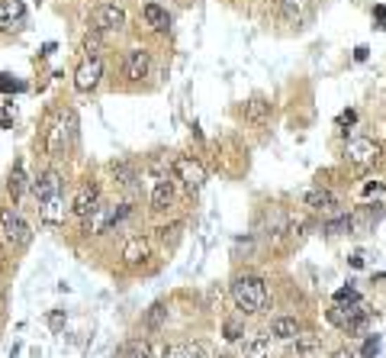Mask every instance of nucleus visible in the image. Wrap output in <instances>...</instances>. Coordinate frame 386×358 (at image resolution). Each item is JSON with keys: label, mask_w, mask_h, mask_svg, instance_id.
<instances>
[{"label": "nucleus", "mask_w": 386, "mask_h": 358, "mask_svg": "<svg viewBox=\"0 0 386 358\" xmlns=\"http://www.w3.org/2000/svg\"><path fill=\"white\" fill-rule=\"evenodd\" d=\"M232 300L242 313H261L267 310V284L257 275H242L232 281Z\"/></svg>", "instance_id": "f257e3e1"}, {"label": "nucleus", "mask_w": 386, "mask_h": 358, "mask_svg": "<svg viewBox=\"0 0 386 358\" xmlns=\"http://www.w3.org/2000/svg\"><path fill=\"white\" fill-rule=\"evenodd\" d=\"M171 168H174L177 181H181L190 194H193V191H200V187H203V184H206V168L200 165L197 159H190V155H177V159H174V165H171Z\"/></svg>", "instance_id": "f03ea898"}, {"label": "nucleus", "mask_w": 386, "mask_h": 358, "mask_svg": "<svg viewBox=\"0 0 386 358\" xmlns=\"http://www.w3.org/2000/svg\"><path fill=\"white\" fill-rule=\"evenodd\" d=\"M0 233L7 239V245H26L30 242V226L13 206H4L0 210Z\"/></svg>", "instance_id": "7ed1b4c3"}, {"label": "nucleus", "mask_w": 386, "mask_h": 358, "mask_svg": "<svg viewBox=\"0 0 386 358\" xmlns=\"http://www.w3.org/2000/svg\"><path fill=\"white\" fill-rule=\"evenodd\" d=\"M345 155H348L354 165H361V168H367V165H373V161H380V155H383V149H380V142H373V139H367V136H357V139H351L348 142V149H345Z\"/></svg>", "instance_id": "20e7f679"}, {"label": "nucleus", "mask_w": 386, "mask_h": 358, "mask_svg": "<svg viewBox=\"0 0 386 358\" xmlns=\"http://www.w3.org/2000/svg\"><path fill=\"white\" fill-rule=\"evenodd\" d=\"M26 26L23 0H0V32H20Z\"/></svg>", "instance_id": "39448f33"}, {"label": "nucleus", "mask_w": 386, "mask_h": 358, "mask_svg": "<svg viewBox=\"0 0 386 358\" xmlns=\"http://www.w3.org/2000/svg\"><path fill=\"white\" fill-rule=\"evenodd\" d=\"M100 78H103V61H100V55H94V58H84L81 61V68L75 71V87L81 94L94 91L100 84Z\"/></svg>", "instance_id": "423d86ee"}, {"label": "nucleus", "mask_w": 386, "mask_h": 358, "mask_svg": "<svg viewBox=\"0 0 386 358\" xmlns=\"http://www.w3.org/2000/svg\"><path fill=\"white\" fill-rule=\"evenodd\" d=\"M97 210H100V187L91 181V184H84L81 191L75 194V200H71V214L87 220V216H94Z\"/></svg>", "instance_id": "0eeeda50"}, {"label": "nucleus", "mask_w": 386, "mask_h": 358, "mask_svg": "<svg viewBox=\"0 0 386 358\" xmlns=\"http://www.w3.org/2000/svg\"><path fill=\"white\" fill-rule=\"evenodd\" d=\"M94 26L97 32H106V30H122L126 26V10L120 4H100L94 10Z\"/></svg>", "instance_id": "6e6552de"}, {"label": "nucleus", "mask_w": 386, "mask_h": 358, "mask_svg": "<svg viewBox=\"0 0 386 358\" xmlns=\"http://www.w3.org/2000/svg\"><path fill=\"white\" fill-rule=\"evenodd\" d=\"M122 71H126L129 81L148 78V71H152V55H148V49H129L126 61H122Z\"/></svg>", "instance_id": "1a4fd4ad"}, {"label": "nucleus", "mask_w": 386, "mask_h": 358, "mask_svg": "<svg viewBox=\"0 0 386 358\" xmlns=\"http://www.w3.org/2000/svg\"><path fill=\"white\" fill-rule=\"evenodd\" d=\"M71 214V206L65 204V197H49V200H42V206H39V220L46 223V226H61L65 223V216Z\"/></svg>", "instance_id": "9d476101"}, {"label": "nucleus", "mask_w": 386, "mask_h": 358, "mask_svg": "<svg viewBox=\"0 0 386 358\" xmlns=\"http://www.w3.org/2000/svg\"><path fill=\"white\" fill-rule=\"evenodd\" d=\"M32 194L39 197V204L49 197H58L61 194V175L55 171V168H49V171H42V175L32 181Z\"/></svg>", "instance_id": "9b49d317"}, {"label": "nucleus", "mask_w": 386, "mask_h": 358, "mask_svg": "<svg viewBox=\"0 0 386 358\" xmlns=\"http://www.w3.org/2000/svg\"><path fill=\"white\" fill-rule=\"evenodd\" d=\"M65 142H71L68 130H65V116H55V120L46 126V152L58 155L61 149H65Z\"/></svg>", "instance_id": "f8f14e48"}, {"label": "nucleus", "mask_w": 386, "mask_h": 358, "mask_svg": "<svg viewBox=\"0 0 386 358\" xmlns=\"http://www.w3.org/2000/svg\"><path fill=\"white\" fill-rule=\"evenodd\" d=\"M142 16H145V23L152 26L155 32H167V30H171V16H167V10L161 7L158 0L145 4V7H142Z\"/></svg>", "instance_id": "ddd939ff"}, {"label": "nucleus", "mask_w": 386, "mask_h": 358, "mask_svg": "<svg viewBox=\"0 0 386 358\" xmlns=\"http://www.w3.org/2000/svg\"><path fill=\"white\" fill-rule=\"evenodd\" d=\"M303 204L309 206V210H319V214H326V210H335V206H338V200H335V194L326 191V187H312V191H306Z\"/></svg>", "instance_id": "4468645a"}, {"label": "nucleus", "mask_w": 386, "mask_h": 358, "mask_svg": "<svg viewBox=\"0 0 386 358\" xmlns=\"http://www.w3.org/2000/svg\"><path fill=\"white\" fill-rule=\"evenodd\" d=\"M145 259H148V239L132 236L122 245V261H126V265H142Z\"/></svg>", "instance_id": "2eb2a0df"}, {"label": "nucleus", "mask_w": 386, "mask_h": 358, "mask_svg": "<svg viewBox=\"0 0 386 358\" xmlns=\"http://www.w3.org/2000/svg\"><path fill=\"white\" fill-rule=\"evenodd\" d=\"M245 120L255 123V126L267 123V120H271V104H267L264 97H251L248 104H245Z\"/></svg>", "instance_id": "dca6fc26"}, {"label": "nucleus", "mask_w": 386, "mask_h": 358, "mask_svg": "<svg viewBox=\"0 0 386 358\" xmlns=\"http://www.w3.org/2000/svg\"><path fill=\"white\" fill-rule=\"evenodd\" d=\"M271 335H277L283 342H293L296 335H300V323L290 320V316H277V320L271 323Z\"/></svg>", "instance_id": "f3484780"}, {"label": "nucleus", "mask_w": 386, "mask_h": 358, "mask_svg": "<svg viewBox=\"0 0 386 358\" xmlns=\"http://www.w3.org/2000/svg\"><path fill=\"white\" fill-rule=\"evenodd\" d=\"M281 10L290 23H303L309 16V0H281Z\"/></svg>", "instance_id": "a211bd4d"}, {"label": "nucleus", "mask_w": 386, "mask_h": 358, "mask_svg": "<svg viewBox=\"0 0 386 358\" xmlns=\"http://www.w3.org/2000/svg\"><path fill=\"white\" fill-rule=\"evenodd\" d=\"M171 200H174V191H171V181L167 178H161L158 184H155V191H152V210H167L171 206Z\"/></svg>", "instance_id": "6ab92c4d"}, {"label": "nucleus", "mask_w": 386, "mask_h": 358, "mask_svg": "<svg viewBox=\"0 0 386 358\" xmlns=\"http://www.w3.org/2000/svg\"><path fill=\"white\" fill-rule=\"evenodd\" d=\"M165 358H203V345L200 342H174L165 349Z\"/></svg>", "instance_id": "aec40b11"}, {"label": "nucleus", "mask_w": 386, "mask_h": 358, "mask_svg": "<svg viewBox=\"0 0 386 358\" xmlns=\"http://www.w3.org/2000/svg\"><path fill=\"white\" fill-rule=\"evenodd\" d=\"M120 358H152V345L145 339H129L120 349Z\"/></svg>", "instance_id": "412c9836"}, {"label": "nucleus", "mask_w": 386, "mask_h": 358, "mask_svg": "<svg viewBox=\"0 0 386 358\" xmlns=\"http://www.w3.org/2000/svg\"><path fill=\"white\" fill-rule=\"evenodd\" d=\"M319 349H322V339L312 335V333H306V335L300 333L293 339V352H296V355H312V352H319Z\"/></svg>", "instance_id": "4be33fe9"}, {"label": "nucleus", "mask_w": 386, "mask_h": 358, "mask_svg": "<svg viewBox=\"0 0 386 358\" xmlns=\"http://www.w3.org/2000/svg\"><path fill=\"white\" fill-rule=\"evenodd\" d=\"M7 191H10V197H13V200L23 197V191H26L23 165H13V171H10V178H7Z\"/></svg>", "instance_id": "5701e85b"}, {"label": "nucleus", "mask_w": 386, "mask_h": 358, "mask_svg": "<svg viewBox=\"0 0 386 358\" xmlns=\"http://www.w3.org/2000/svg\"><path fill=\"white\" fill-rule=\"evenodd\" d=\"M267 352H271V339L267 335H255V339L245 342V358H267Z\"/></svg>", "instance_id": "b1692460"}, {"label": "nucleus", "mask_w": 386, "mask_h": 358, "mask_svg": "<svg viewBox=\"0 0 386 358\" xmlns=\"http://www.w3.org/2000/svg\"><path fill=\"white\" fill-rule=\"evenodd\" d=\"M167 320V304L165 300H158V304H152V310H148V316H145V326L148 329H161Z\"/></svg>", "instance_id": "393cba45"}, {"label": "nucleus", "mask_w": 386, "mask_h": 358, "mask_svg": "<svg viewBox=\"0 0 386 358\" xmlns=\"http://www.w3.org/2000/svg\"><path fill=\"white\" fill-rule=\"evenodd\" d=\"M110 168H113V178L122 184V187H132V184H136V171H132L129 161H113Z\"/></svg>", "instance_id": "a878e982"}, {"label": "nucleus", "mask_w": 386, "mask_h": 358, "mask_svg": "<svg viewBox=\"0 0 386 358\" xmlns=\"http://www.w3.org/2000/svg\"><path fill=\"white\" fill-rule=\"evenodd\" d=\"M351 226H354V223H351V216H338V220H328L326 223V233H328V236H341V233H351Z\"/></svg>", "instance_id": "bb28decb"}, {"label": "nucleus", "mask_w": 386, "mask_h": 358, "mask_svg": "<svg viewBox=\"0 0 386 358\" xmlns=\"http://www.w3.org/2000/svg\"><path fill=\"white\" fill-rule=\"evenodd\" d=\"M0 91L4 94H13V91H23V84L16 81L13 75H10V71H4V75H0Z\"/></svg>", "instance_id": "cd10ccee"}, {"label": "nucleus", "mask_w": 386, "mask_h": 358, "mask_svg": "<svg viewBox=\"0 0 386 358\" xmlns=\"http://www.w3.org/2000/svg\"><path fill=\"white\" fill-rule=\"evenodd\" d=\"M100 46H103V42H100V32H94V36H84V52H87V58H94V55H100Z\"/></svg>", "instance_id": "c85d7f7f"}, {"label": "nucleus", "mask_w": 386, "mask_h": 358, "mask_svg": "<svg viewBox=\"0 0 386 358\" xmlns=\"http://www.w3.org/2000/svg\"><path fill=\"white\" fill-rule=\"evenodd\" d=\"M177 233H181V223H171V226H161L158 229V236H161V242H174V239H177Z\"/></svg>", "instance_id": "c756f323"}, {"label": "nucleus", "mask_w": 386, "mask_h": 358, "mask_svg": "<svg viewBox=\"0 0 386 358\" xmlns=\"http://www.w3.org/2000/svg\"><path fill=\"white\" fill-rule=\"evenodd\" d=\"M357 300H361V297H357L354 288H341L338 294H335V304H357Z\"/></svg>", "instance_id": "7c9ffc66"}, {"label": "nucleus", "mask_w": 386, "mask_h": 358, "mask_svg": "<svg viewBox=\"0 0 386 358\" xmlns=\"http://www.w3.org/2000/svg\"><path fill=\"white\" fill-rule=\"evenodd\" d=\"M49 326H52V329H61V326H65V310L49 313Z\"/></svg>", "instance_id": "2f4dec72"}, {"label": "nucleus", "mask_w": 386, "mask_h": 358, "mask_svg": "<svg viewBox=\"0 0 386 358\" xmlns=\"http://www.w3.org/2000/svg\"><path fill=\"white\" fill-rule=\"evenodd\" d=\"M377 349H380V339H377V335L364 342V355H367V358H371V355H377Z\"/></svg>", "instance_id": "473e14b6"}, {"label": "nucleus", "mask_w": 386, "mask_h": 358, "mask_svg": "<svg viewBox=\"0 0 386 358\" xmlns=\"http://www.w3.org/2000/svg\"><path fill=\"white\" fill-rule=\"evenodd\" d=\"M13 126V113L10 110H0V130H10Z\"/></svg>", "instance_id": "72a5a7b5"}, {"label": "nucleus", "mask_w": 386, "mask_h": 358, "mask_svg": "<svg viewBox=\"0 0 386 358\" xmlns=\"http://www.w3.org/2000/svg\"><path fill=\"white\" fill-rule=\"evenodd\" d=\"M226 339H238V326H235V323L226 326Z\"/></svg>", "instance_id": "f704fd0d"}, {"label": "nucleus", "mask_w": 386, "mask_h": 358, "mask_svg": "<svg viewBox=\"0 0 386 358\" xmlns=\"http://www.w3.org/2000/svg\"><path fill=\"white\" fill-rule=\"evenodd\" d=\"M335 358H351V352H338V355H335Z\"/></svg>", "instance_id": "c9c22d12"}]
</instances>
